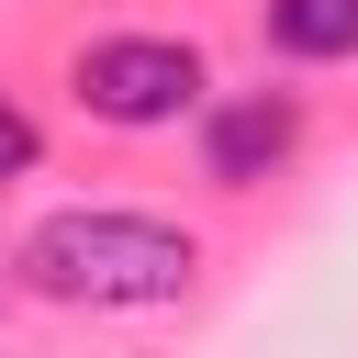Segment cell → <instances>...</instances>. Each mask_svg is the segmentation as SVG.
Returning a JSON list of instances; mask_svg holds the SVG:
<instances>
[{"instance_id":"5b68a950","label":"cell","mask_w":358,"mask_h":358,"mask_svg":"<svg viewBox=\"0 0 358 358\" xmlns=\"http://www.w3.org/2000/svg\"><path fill=\"white\" fill-rule=\"evenodd\" d=\"M22 168H34V112H22L11 90H0V190H11Z\"/></svg>"},{"instance_id":"277c9868","label":"cell","mask_w":358,"mask_h":358,"mask_svg":"<svg viewBox=\"0 0 358 358\" xmlns=\"http://www.w3.org/2000/svg\"><path fill=\"white\" fill-rule=\"evenodd\" d=\"M280 56H358V0H268Z\"/></svg>"},{"instance_id":"6da1fadb","label":"cell","mask_w":358,"mask_h":358,"mask_svg":"<svg viewBox=\"0 0 358 358\" xmlns=\"http://www.w3.org/2000/svg\"><path fill=\"white\" fill-rule=\"evenodd\" d=\"M11 268H22V291H45V302L123 313V302H179L190 268H201V246H190L179 224H157V213H101V201H78V213H45Z\"/></svg>"},{"instance_id":"3957f363","label":"cell","mask_w":358,"mask_h":358,"mask_svg":"<svg viewBox=\"0 0 358 358\" xmlns=\"http://www.w3.org/2000/svg\"><path fill=\"white\" fill-rule=\"evenodd\" d=\"M291 145H302V101L291 90H235V101L201 112V179H224V190H257Z\"/></svg>"},{"instance_id":"7a4b0ae2","label":"cell","mask_w":358,"mask_h":358,"mask_svg":"<svg viewBox=\"0 0 358 358\" xmlns=\"http://www.w3.org/2000/svg\"><path fill=\"white\" fill-rule=\"evenodd\" d=\"M78 101L101 112V123H123V134H145V123H179V112H201V45H179V34H101V45H78Z\"/></svg>"}]
</instances>
